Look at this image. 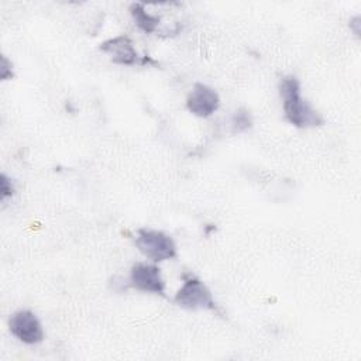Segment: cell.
Returning a JSON list of instances; mask_svg holds the SVG:
<instances>
[{"label":"cell","instance_id":"cell-7","mask_svg":"<svg viewBox=\"0 0 361 361\" xmlns=\"http://www.w3.org/2000/svg\"><path fill=\"white\" fill-rule=\"evenodd\" d=\"M220 107L219 93L209 85L196 82L186 97V109L196 117L207 118Z\"/></svg>","mask_w":361,"mask_h":361},{"label":"cell","instance_id":"cell-3","mask_svg":"<svg viewBox=\"0 0 361 361\" xmlns=\"http://www.w3.org/2000/svg\"><path fill=\"white\" fill-rule=\"evenodd\" d=\"M173 302L186 310H219L209 286L200 278L192 274H183V283L176 290Z\"/></svg>","mask_w":361,"mask_h":361},{"label":"cell","instance_id":"cell-1","mask_svg":"<svg viewBox=\"0 0 361 361\" xmlns=\"http://www.w3.org/2000/svg\"><path fill=\"white\" fill-rule=\"evenodd\" d=\"M285 120L296 128H313L324 124L323 116L303 97L296 76L286 75L278 85Z\"/></svg>","mask_w":361,"mask_h":361},{"label":"cell","instance_id":"cell-8","mask_svg":"<svg viewBox=\"0 0 361 361\" xmlns=\"http://www.w3.org/2000/svg\"><path fill=\"white\" fill-rule=\"evenodd\" d=\"M130 14L135 25L145 34H152L158 31L161 18L155 14H151L144 3H133L130 6Z\"/></svg>","mask_w":361,"mask_h":361},{"label":"cell","instance_id":"cell-11","mask_svg":"<svg viewBox=\"0 0 361 361\" xmlns=\"http://www.w3.org/2000/svg\"><path fill=\"white\" fill-rule=\"evenodd\" d=\"M14 78V68L13 62L6 56L1 55V62H0V79L1 80H10Z\"/></svg>","mask_w":361,"mask_h":361},{"label":"cell","instance_id":"cell-10","mask_svg":"<svg viewBox=\"0 0 361 361\" xmlns=\"http://www.w3.org/2000/svg\"><path fill=\"white\" fill-rule=\"evenodd\" d=\"M16 195V186L11 178H8L4 172L0 175V197L4 202L8 197H13Z\"/></svg>","mask_w":361,"mask_h":361},{"label":"cell","instance_id":"cell-6","mask_svg":"<svg viewBox=\"0 0 361 361\" xmlns=\"http://www.w3.org/2000/svg\"><path fill=\"white\" fill-rule=\"evenodd\" d=\"M128 281L130 286L140 292L159 296H165L166 293L165 279L162 278L161 268L155 265V262H135L130 269Z\"/></svg>","mask_w":361,"mask_h":361},{"label":"cell","instance_id":"cell-5","mask_svg":"<svg viewBox=\"0 0 361 361\" xmlns=\"http://www.w3.org/2000/svg\"><path fill=\"white\" fill-rule=\"evenodd\" d=\"M99 49L106 55H109L114 63L123 65V66L157 63L151 56H147V55L141 56L137 52L133 39L127 35H117V37L109 38L99 45Z\"/></svg>","mask_w":361,"mask_h":361},{"label":"cell","instance_id":"cell-9","mask_svg":"<svg viewBox=\"0 0 361 361\" xmlns=\"http://www.w3.org/2000/svg\"><path fill=\"white\" fill-rule=\"evenodd\" d=\"M251 126H252V116H251V113H250L247 109L241 107V109L235 110L234 114L231 116L230 127H231V133H233V134L244 133V131H247Z\"/></svg>","mask_w":361,"mask_h":361},{"label":"cell","instance_id":"cell-2","mask_svg":"<svg viewBox=\"0 0 361 361\" xmlns=\"http://www.w3.org/2000/svg\"><path fill=\"white\" fill-rule=\"evenodd\" d=\"M134 244L137 250L152 262H164L178 257L175 240L162 230L141 227L137 230Z\"/></svg>","mask_w":361,"mask_h":361},{"label":"cell","instance_id":"cell-4","mask_svg":"<svg viewBox=\"0 0 361 361\" xmlns=\"http://www.w3.org/2000/svg\"><path fill=\"white\" fill-rule=\"evenodd\" d=\"M8 330L18 341L27 345L39 344L45 338V331L41 320L34 312L28 309L16 310L8 317Z\"/></svg>","mask_w":361,"mask_h":361}]
</instances>
